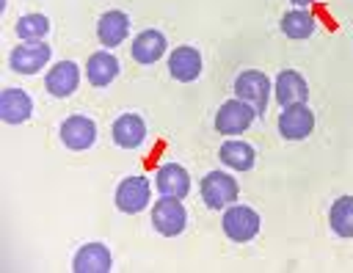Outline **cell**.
Returning <instances> with one entry per match:
<instances>
[{
    "label": "cell",
    "mask_w": 353,
    "mask_h": 273,
    "mask_svg": "<svg viewBox=\"0 0 353 273\" xmlns=\"http://www.w3.org/2000/svg\"><path fill=\"white\" fill-rule=\"evenodd\" d=\"M328 226L336 237H353V196H339L331 204Z\"/></svg>",
    "instance_id": "cell-22"
},
{
    "label": "cell",
    "mask_w": 353,
    "mask_h": 273,
    "mask_svg": "<svg viewBox=\"0 0 353 273\" xmlns=\"http://www.w3.org/2000/svg\"><path fill=\"white\" fill-rule=\"evenodd\" d=\"M273 97H276V102H279L281 108H287V105H306V99H309V85H306V80H303L301 72H295V69H281V72L276 74V83H273Z\"/></svg>",
    "instance_id": "cell-11"
},
{
    "label": "cell",
    "mask_w": 353,
    "mask_h": 273,
    "mask_svg": "<svg viewBox=\"0 0 353 273\" xmlns=\"http://www.w3.org/2000/svg\"><path fill=\"white\" fill-rule=\"evenodd\" d=\"M119 72H121V63H119V58H116L110 50H97V52H91L88 61H85V77H88V83L97 85V88L110 85V83L119 77Z\"/></svg>",
    "instance_id": "cell-18"
},
{
    "label": "cell",
    "mask_w": 353,
    "mask_h": 273,
    "mask_svg": "<svg viewBox=\"0 0 353 273\" xmlns=\"http://www.w3.org/2000/svg\"><path fill=\"white\" fill-rule=\"evenodd\" d=\"M168 74L176 83H193V80H199V74H201V52L196 47H190V44L176 47L168 55Z\"/></svg>",
    "instance_id": "cell-14"
},
{
    "label": "cell",
    "mask_w": 353,
    "mask_h": 273,
    "mask_svg": "<svg viewBox=\"0 0 353 273\" xmlns=\"http://www.w3.org/2000/svg\"><path fill=\"white\" fill-rule=\"evenodd\" d=\"M221 226H223V234L232 243H248V240H254L259 234L262 218L248 204H229L223 210V215H221Z\"/></svg>",
    "instance_id": "cell-1"
},
{
    "label": "cell",
    "mask_w": 353,
    "mask_h": 273,
    "mask_svg": "<svg viewBox=\"0 0 353 273\" xmlns=\"http://www.w3.org/2000/svg\"><path fill=\"white\" fill-rule=\"evenodd\" d=\"M19 41H44V36L50 33V19L44 14H22L14 25Z\"/></svg>",
    "instance_id": "cell-23"
},
{
    "label": "cell",
    "mask_w": 353,
    "mask_h": 273,
    "mask_svg": "<svg viewBox=\"0 0 353 273\" xmlns=\"http://www.w3.org/2000/svg\"><path fill=\"white\" fill-rule=\"evenodd\" d=\"M152 226L157 234L163 237H176L185 232L188 226V210L182 204V199H171V196H160L154 201L152 210Z\"/></svg>",
    "instance_id": "cell-4"
},
{
    "label": "cell",
    "mask_w": 353,
    "mask_h": 273,
    "mask_svg": "<svg viewBox=\"0 0 353 273\" xmlns=\"http://www.w3.org/2000/svg\"><path fill=\"white\" fill-rule=\"evenodd\" d=\"M199 190H201V199H204V204L210 210H226L240 196L237 179L232 174H226V171H210V174H204Z\"/></svg>",
    "instance_id": "cell-3"
},
{
    "label": "cell",
    "mask_w": 353,
    "mask_h": 273,
    "mask_svg": "<svg viewBox=\"0 0 353 273\" xmlns=\"http://www.w3.org/2000/svg\"><path fill=\"white\" fill-rule=\"evenodd\" d=\"M52 58V47L47 41H22L19 47L11 50L8 66L17 74H39Z\"/></svg>",
    "instance_id": "cell-6"
},
{
    "label": "cell",
    "mask_w": 353,
    "mask_h": 273,
    "mask_svg": "<svg viewBox=\"0 0 353 273\" xmlns=\"http://www.w3.org/2000/svg\"><path fill=\"white\" fill-rule=\"evenodd\" d=\"M113 199H116V207H119L121 212L138 215V212H143V210L149 207V201H152V182H149L146 176H141V174L124 176V179L119 182Z\"/></svg>",
    "instance_id": "cell-5"
},
{
    "label": "cell",
    "mask_w": 353,
    "mask_h": 273,
    "mask_svg": "<svg viewBox=\"0 0 353 273\" xmlns=\"http://www.w3.org/2000/svg\"><path fill=\"white\" fill-rule=\"evenodd\" d=\"M154 188L160 190V196L185 199L190 193V174L179 163H163L154 171Z\"/></svg>",
    "instance_id": "cell-16"
},
{
    "label": "cell",
    "mask_w": 353,
    "mask_h": 273,
    "mask_svg": "<svg viewBox=\"0 0 353 273\" xmlns=\"http://www.w3.org/2000/svg\"><path fill=\"white\" fill-rule=\"evenodd\" d=\"M165 50H168V41H165V36H163L160 30H141V33L132 39V44H130L132 61H135V63H143V66L157 63V61L165 55Z\"/></svg>",
    "instance_id": "cell-17"
},
{
    "label": "cell",
    "mask_w": 353,
    "mask_h": 273,
    "mask_svg": "<svg viewBox=\"0 0 353 273\" xmlns=\"http://www.w3.org/2000/svg\"><path fill=\"white\" fill-rule=\"evenodd\" d=\"M74 273H110L113 270V256L105 243H85L72 259Z\"/></svg>",
    "instance_id": "cell-12"
},
{
    "label": "cell",
    "mask_w": 353,
    "mask_h": 273,
    "mask_svg": "<svg viewBox=\"0 0 353 273\" xmlns=\"http://www.w3.org/2000/svg\"><path fill=\"white\" fill-rule=\"evenodd\" d=\"M44 85H47V94L55 97V99H66L77 91L80 85V66L74 61H58L47 69L44 74Z\"/></svg>",
    "instance_id": "cell-10"
},
{
    "label": "cell",
    "mask_w": 353,
    "mask_h": 273,
    "mask_svg": "<svg viewBox=\"0 0 353 273\" xmlns=\"http://www.w3.org/2000/svg\"><path fill=\"white\" fill-rule=\"evenodd\" d=\"M314 130V113L309 105H287L279 113V132L284 141H303Z\"/></svg>",
    "instance_id": "cell-8"
},
{
    "label": "cell",
    "mask_w": 353,
    "mask_h": 273,
    "mask_svg": "<svg viewBox=\"0 0 353 273\" xmlns=\"http://www.w3.org/2000/svg\"><path fill=\"white\" fill-rule=\"evenodd\" d=\"M58 135H61V143H63L66 149H72V152H85V149H91V146L97 143V124H94V119L77 113V116L63 119Z\"/></svg>",
    "instance_id": "cell-9"
},
{
    "label": "cell",
    "mask_w": 353,
    "mask_h": 273,
    "mask_svg": "<svg viewBox=\"0 0 353 273\" xmlns=\"http://www.w3.org/2000/svg\"><path fill=\"white\" fill-rule=\"evenodd\" d=\"M279 28H281V33L287 36V39H309L314 30H317V19H314V14L312 11H306V8H292V11H287L284 17H281V22H279Z\"/></svg>",
    "instance_id": "cell-21"
},
{
    "label": "cell",
    "mask_w": 353,
    "mask_h": 273,
    "mask_svg": "<svg viewBox=\"0 0 353 273\" xmlns=\"http://www.w3.org/2000/svg\"><path fill=\"white\" fill-rule=\"evenodd\" d=\"M292 3H295L298 8H309V6H312V3H317V0H292Z\"/></svg>",
    "instance_id": "cell-24"
},
{
    "label": "cell",
    "mask_w": 353,
    "mask_h": 273,
    "mask_svg": "<svg viewBox=\"0 0 353 273\" xmlns=\"http://www.w3.org/2000/svg\"><path fill=\"white\" fill-rule=\"evenodd\" d=\"M270 91H273V83L259 69H245V72H240L234 77V97L243 99V102H248L256 110V116L265 113L268 99H270Z\"/></svg>",
    "instance_id": "cell-2"
},
{
    "label": "cell",
    "mask_w": 353,
    "mask_h": 273,
    "mask_svg": "<svg viewBox=\"0 0 353 273\" xmlns=\"http://www.w3.org/2000/svg\"><path fill=\"white\" fill-rule=\"evenodd\" d=\"M254 119H256V110L248 102H243V99L234 97V99H229V102H223L218 108V113H215V130L221 135H240V132H245L254 124Z\"/></svg>",
    "instance_id": "cell-7"
},
{
    "label": "cell",
    "mask_w": 353,
    "mask_h": 273,
    "mask_svg": "<svg viewBox=\"0 0 353 273\" xmlns=\"http://www.w3.org/2000/svg\"><path fill=\"white\" fill-rule=\"evenodd\" d=\"M218 157H221V163H223L226 168H232V171H251L254 163H256V152H254V146L245 143V141H226V143H221Z\"/></svg>",
    "instance_id": "cell-20"
},
{
    "label": "cell",
    "mask_w": 353,
    "mask_h": 273,
    "mask_svg": "<svg viewBox=\"0 0 353 273\" xmlns=\"http://www.w3.org/2000/svg\"><path fill=\"white\" fill-rule=\"evenodd\" d=\"M110 138L119 149H138L146 141V121L138 113H121L110 127Z\"/></svg>",
    "instance_id": "cell-15"
},
{
    "label": "cell",
    "mask_w": 353,
    "mask_h": 273,
    "mask_svg": "<svg viewBox=\"0 0 353 273\" xmlns=\"http://www.w3.org/2000/svg\"><path fill=\"white\" fill-rule=\"evenodd\" d=\"M127 36H130V17H127L124 11L110 8V11H105V14L97 19V39H99L102 47L113 50V47L124 44Z\"/></svg>",
    "instance_id": "cell-13"
},
{
    "label": "cell",
    "mask_w": 353,
    "mask_h": 273,
    "mask_svg": "<svg viewBox=\"0 0 353 273\" xmlns=\"http://www.w3.org/2000/svg\"><path fill=\"white\" fill-rule=\"evenodd\" d=\"M33 116V99L25 88H6L0 94V119L6 124H25Z\"/></svg>",
    "instance_id": "cell-19"
}]
</instances>
